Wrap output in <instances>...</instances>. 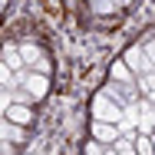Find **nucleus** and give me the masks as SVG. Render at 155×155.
<instances>
[{"label":"nucleus","instance_id":"nucleus-1","mask_svg":"<svg viewBox=\"0 0 155 155\" xmlns=\"http://www.w3.org/2000/svg\"><path fill=\"white\" fill-rule=\"evenodd\" d=\"M93 119H102V122H122V119H125V106L116 102L109 93H96L93 96Z\"/></svg>","mask_w":155,"mask_h":155},{"label":"nucleus","instance_id":"nucleus-2","mask_svg":"<svg viewBox=\"0 0 155 155\" xmlns=\"http://www.w3.org/2000/svg\"><path fill=\"white\" fill-rule=\"evenodd\" d=\"M17 86H27L33 99H43L50 93V76L46 73H36V69H20L17 73Z\"/></svg>","mask_w":155,"mask_h":155},{"label":"nucleus","instance_id":"nucleus-3","mask_svg":"<svg viewBox=\"0 0 155 155\" xmlns=\"http://www.w3.org/2000/svg\"><path fill=\"white\" fill-rule=\"evenodd\" d=\"M122 60L129 63V69H132L135 76H142V73H149V69H155L152 63H149V56H145V50H142V46H129V50L122 53Z\"/></svg>","mask_w":155,"mask_h":155},{"label":"nucleus","instance_id":"nucleus-4","mask_svg":"<svg viewBox=\"0 0 155 155\" xmlns=\"http://www.w3.org/2000/svg\"><path fill=\"white\" fill-rule=\"evenodd\" d=\"M119 135H122L119 122H102V119H93V139L106 142V145H112V142H116Z\"/></svg>","mask_w":155,"mask_h":155},{"label":"nucleus","instance_id":"nucleus-5","mask_svg":"<svg viewBox=\"0 0 155 155\" xmlns=\"http://www.w3.org/2000/svg\"><path fill=\"white\" fill-rule=\"evenodd\" d=\"M3 116H7V119H13V122H23V125L33 122L30 102H10V106H3Z\"/></svg>","mask_w":155,"mask_h":155},{"label":"nucleus","instance_id":"nucleus-6","mask_svg":"<svg viewBox=\"0 0 155 155\" xmlns=\"http://www.w3.org/2000/svg\"><path fill=\"white\" fill-rule=\"evenodd\" d=\"M23 129H27L23 122H13V119H7V116H3V122H0V132H3L7 142H23V139H27Z\"/></svg>","mask_w":155,"mask_h":155},{"label":"nucleus","instance_id":"nucleus-7","mask_svg":"<svg viewBox=\"0 0 155 155\" xmlns=\"http://www.w3.org/2000/svg\"><path fill=\"white\" fill-rule=\"evenodd\" d=\"M109 76L116 79V83H135V73L129 69V63L125 60H116L112 66H109Z\"/></svg>","mask_w":155,"mask_h":155},{"label":"nucleus","instance_id":"nucleus-8","mask_svg":"<svg viewBox=\"0 0 155 155\" xmlns=\"http://www.w3.org/2000/svg\"><path fill=\"white\" fill-rule=\"evenodd\" d=\"M135 79H139V89H142V96H145L149 102H155V69L142 73V76H135Z\"/></svg>","mask_w":155,"mask_h":155},{"label":"nucleus","instance_id":"nucleus-9","mask_svg":"<svg viewBox=\"0 0 155 155\" xmlns=\"http://www.w3.org/2000/svg\"><path fill=\"white\" fill-rule=\"evenodd\" d=\"M112 152H119V155H132V152H139V149H135V139H132V135H119V139L112 142Z\"/></svg>","mask_w":155,"mask_h":155},{"label":"nucleus","instance_id":"nucleus-10","mask_svg":"<svg viewBox=\"0 0 155 155\" xmlns=\"http://www.w3.org/2000/svg\"><path fill=\"white\" fill-rule=\"evenodd\" d=\"M20 56H23V63H27V66H33V63L43 56V50H40L36 43H20Z\"/></svg>","mask_w":155,"mask_h":155},{"label":"nucleus","instance_id":"nucleus-11","mask_svg":"<svg viewBox=\"0 0 155 155\" xmlns=\"http://www.w3.org/2000/svg\"><path fill=\"white\" fill-rule=\"evenodd\" d=\"M116 3L112 0H93V13H112Z\"/></svg>","mask_w":155,"mask_h":155},{"label":"nucleus","instance_id":"nucleus-12","mask_svg":"<svg viewBox=\"0 0 155 155\" xmlns=\"http://www.w3.org/2000/svg\"><path fill=\"white\" fill-rule=\"evenodd\" d=\"M33 69H36V73H46V76L53 73V66H50V60H46V56H40V60L33 63Z\"/></svg>","mask_w":155,"mask_h":155},{"label":"nucleus","instance_id":"nucleus-13","mask_svg":"<svg viewBox=\"0 0 155 155\" xmlns=\"http://www.w3.org/2000/svg\"><path fill=\"white\" fill-rule=\"evenodd\" d=\"M135 149H139L142 155H149V152H152V139H139V142H135Z\"/></svg>","mask_w":155,"mask_h":155},{"label":"nucleus","instance_id":"nucleus-14","mask_svg":"<svg viewBox=\"0 0 155 155\" xmlns=\"http://www.w3.org/2000/svg\"><path fill=\"white\" fill-rule=\"evenodd\" d=\"M142 50H145V56H149V63L155 66V40H149V43H145Z\"/></svg>","mask_w":155,"mask_h":155},{"label":"nucleus","instance_id":"nucleus-15","mask_svg":"<svg viewBox=\"0 0 155 155\" xmlns=\"http://www.w3.org/2000/svg\"><path fill=\"white\" fill-rule=\"evenodd\" d=\"M149 119H152V129H155V112H152V116H149Z\"/></svg>","mask_w":155,"mask_h":155},{"label":"nucleus","instance_id":"nucleus-16","mask_svg":"<svg viewBox=\"0 0 155 155\" xmlns=\"http://www.w3.org/2000/svg\"><path fill=\"white\" fill-rule=\"evenodd\" d=\"M152 152H155V132H152Z\"/></svg>","mask_w":155,"mask_h":155}]
</instances>
